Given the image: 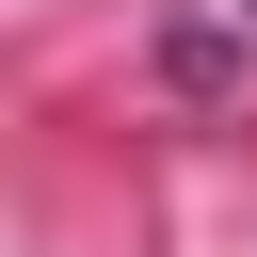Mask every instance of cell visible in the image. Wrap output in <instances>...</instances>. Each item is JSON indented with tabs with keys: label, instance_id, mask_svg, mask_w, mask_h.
I'll use <instances>...</instances> for the list:
<instances>
[{
	"label": "cell",
	"instance_id": "6da1fadb",
	"mask_svg": "<svg viewBox=\"0 0 257 257\" xmlns=\"http://www.w3.org/2000/svg\"><path fill=\"white\" fill-rule=\"evenodd\" d=\"M225 32H241V48H257V0H225Z\"/></svg>",
	"mask_w": 257,
	"mask_h": 257
}]
</instances>
